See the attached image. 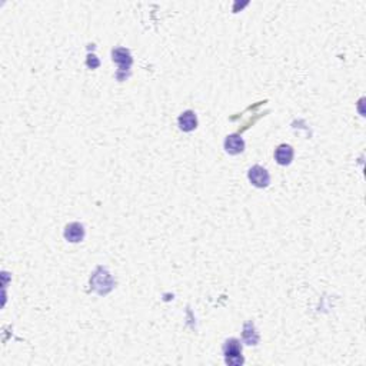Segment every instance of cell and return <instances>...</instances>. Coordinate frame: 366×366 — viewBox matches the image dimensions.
Returning <instances> with one entry per match:
<instances>
[{
    "label": "cell",
    "mask_w": 366,
    "mask_h": 366,
    "mask_svg": "<svg viewBox=\"0 0 366 366\" xmlns=\"http://www.w3.org/2000/svg\"><path fill=\"white\" fill-rule=\"evenodd\" d=\"M223 353L228 365H240L243 363L242 359V348L237 339H229L223 345Z\"/></svg>",
    "instance_id": "cell-1"
},
{
    "label": "cell",
    "mask_w": 366,
    "mask_h": 366,
    "mask_svg": "<svg viewBox=\"0 0 366 366\" xmlns=\"http://www.w3.org/2000/svg\"><path fill=\"white\" fill-rule=\"evenodd\" d=\"M248 176H249L252 185L256 187H266L269 185V182H271L269 173L262 166H253V167H251Z\"/></svg>",
    "instance_id": "cell-2"
},
{
    "label": "cell",
    "mask_w": 366,
    "mask_h": 366,
    "mask_svg": "<svg viewBox=\"0 0 366 366\" xmlns=\"http://www.w3.org/2000/svg\"><path fill=\"white\" fill-rule=\"evenodd\" d=\"M245 149V142L239 135H230L225 140V151L230 155H237L242 153Z\"/></svg>",
    "instance_id": "cell-3"
},
{
    "label": "cell",
    "mask_w": 366,
    "mask_h": 366,
    "mask_svg": "<svg viewBox=\"0 0 366 366\" xmlns=\"http://www.w3.org/2000/svg\"><path fill=\"white\" fill-rule=\"evenodd\" d=\"M83 236H85V229H83V226L80 223L75 222L66 226L65 237L69 242L78 243V242H80L83 239Z\"/></svg>",
    "instance_id": "cell-4"
},
{
    "label": "cell",
    "mask_w": 366,
    "mask_h": 366,
    "mask_svg": "<svg viewBox=\"0 0 366 366\" xmlns=\"http://www.w3.org/2000/svg\"><path fill=\"white\" fill-rule=\"evenodd\" d=\"M275 159H276V162H278L279 165H289V163L292 162V159H294V149H292V146H289V144H280L279 148L276 149V152H275Z\"/></svg>",
    "instance_id": "cell-5"
},
{
    "label": "cell",
    "mask_w": 366,
    "mask_h": 366,
    "mask_svg": "<svg viewBox=\"0 0 366 366\" xmlns=\"http://www.w3.org/2000/svg\"><path fill=\"white\" fill-rule=\"evenodd\" d=\"M179 126L180 129L185 130V132H192L193 129H196V126H198V119H196L194 112L187 110L185 113H182L179 117Z\"/></svg>",
    "instance_id": "cell-6"
}]
</instances>
